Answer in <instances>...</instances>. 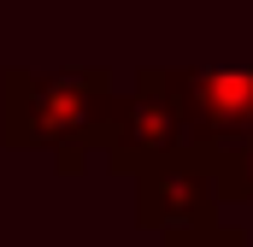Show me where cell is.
I'll return each instance as SVG.
<instances>
[{"label": "cell", "instance_id": "1", "mask_svg": "<svg viewBox=\"0 0 253 247\" xmlns=\"http://www.w3.org/2000/svg\"><path fill=\"white\" fill-rule=\"evenodd\" d=\"M0 147L12 153H53L59 177H83L88 153H106L112 112H118V82L100 65L77 71H6L0 88Z\"/></svg>", "mask_w": 253, "mask_h": 247}, {"label": "cell", "instance_id": "2", "mask_svg": "<svg viewBox=\"0 0 253 247\" xmlns=\"http://www.w3.org/2000/svg\"><path fill=\"white\" fill-rule=\"evenodd\" d=\"M194 153L189 141V118L177 106V88H171V71H141L135 88L118 94V112H112V135H106V171L118 177H147L171 159Z\"/></svg>", "mask_w": 253, "mask_h": 247}, {"label": "cell", "instance_id": "3", "mask_svg": "<svg viewBox=\"0 0 253 247\" xmlns=\"http://www.w3.org/2000/svg\"><path fill=\"white\" fill-rule=\"evenodd\" d=\"M177 106L189 118L194 153H218L253 135V65L248 71H224V65H194V71H171Z\"/></svg>", "mask_w": 253, "mask_h": 247}, {"label": "cell", "instance_id": "4", "mask_svg": "<svg viewBox=\"0 0 253 247\" xmlns=\"http://www.w3.org/2000/svg\"><path fill=\"white\" fill-rule=\"evenodd\" d=\"M224 206H218V188L206 177L200 153H183L147 177H135V224L141 230H194V224H212Z\"/></svg>", "mask_w": 253, "mask_h": 247}, {"label": "cell", "instance_id": "5", "mask_svg": "<svg viewBox=\"0 0 253 247\" xmlns=\"http://www.w3.org/2000/svg\"><path fill=\"white\" fill-rule=\"evenodd\" d=\"M159 247H248V230L212 218V224H194V230H171Z\"/></svg>", "mask_w": 253, "mask_h": 247}]
</instances>
